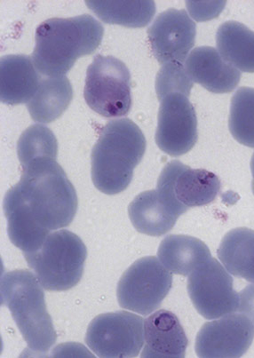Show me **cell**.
<instances>
[{"mask_svg":"<svg viewBox=\"0 0 254 358\" xmlns=\"http://www.w3.org/2000/svg\"><path fill=\"white\" fill-rule=\"evenodd\" d=\"M72 99L73 88L67 77L45 78L27 103L29 113L36 122L52 123L65 113Z\"/></svg>","mask_w":254,"mask_h":358,"instance_id":"d6986e66","label":"cell"},{"mask_svg":"<svg viewBox=\"0 0 254 358\" xmlns=\"http://www.w3.org/2000/svg\"><path fill=\"white\" fill-rule=\"evenodd\" d=\"M218 257L231 275L254 284V231L237 228L227 233Z\"/></svg>","mask_w":254,"mask_h":358,"instance_id":"44dd1931","label":"cell"},{"mask_svg":"<svg viewBox=\"0 0 254 358\" xmlns=\"http://www.w3.org/2000/svg\"><path fill=\"white\" fill-rule=\"evenodd\" d=\"M194 81L188 74L186 67L178 62H167L163 64L157 75L156 92L158 100L161 101L167 95L181 94L189 97Z\"/></svg>","mask_w":254,"mask_h":358,"instance_id":"d4e9b609","label":"cell"},{"mask_svg":"<svg viewBox=\"0 0 254 358\" xmlns=\"http://www.w3.org/2000/svg\"><path fill=\"white\" fill-rule=\"evenodd\" d=\"M1 304L11 311L28 349L42 356L48 353L55 344L57 334L36 275L25 269L3 274Z\"/></svg>","mask_w":254,"mask_h":358,"instance_id":"277c9868","label":"cell"},{"mask_svg":"<svg viewBox=\"0 0 254 358\" xmlns=\"http://www.w3.org/2000/svg\"><path fill=\"white\" fill-rule=\"evenodd\" d=\"M240 313L246 316L254 327V285H249L239 294Z\"/></svg>","mask_w":254,"mask_h":358,"instance_id":"484cf974","label":"cell"},{"mask_svg":"<svg viewBox=\"0 0 254 358\" xmlns=\"http://www.w3.org/2000/svg\"><path fill=\"white\" fill-rule=\"evenodd\" d=\"M17 154L22 167L38 159H55L58 156L57 139L48 127L32 124L22 134L17 143Z\"/></svg>","mask_w":254,"mask_h":358,"instance_id":"603a6c76","label":"cell"},{"mask_svg":"<svg viewBox=\"0 0 254 358\" xmlns=\"http://www.w3.org/2000/svg\"><path fill=\"white\" fill-rule=\"evenodd\" d=\"M45 290L67 291L81 280L87 249L75 233H50L37 251L23 254Z\"/></svg>","mask_w":254,"mask_h":358,"instance_id":"5b68a950","label":"cell"},{"mask_svg":"<svg viewBox=\"0 0 254 358\" xmlns=\"http://www.w3.org/2000/svg\"><path fill=\"white\" fill-rule=\"evenodd\" d=\"M143 357H184L188 338L173 312L160 310L144 320Z\"/></svg>","mask_w":254,"mask_h":358,"instance_id":"9a60e30c","label":"cell"},{"mask_svg":"<svg viewBox=\"0 0 254 358\" xmlns=\"http://www.w3.org/2000/svg\"><path fill=\"white\" fill-rule=\"evenodd\" d=\"M220 189V180L213 173L173 160L162 170L156 190L164 205L180 217L190 208L213 202Z\"/></svg>","mask_w":254,"mask_h":358,"instance_id":"52a82bcc","label":"cell"},{"mask_svg":"<svg viewBox=\"0 0 254 358\" xmlns=\"http://www.w3.org/2000/svg\"><path fill=\"white\" fill-rule=\"evenodd\" d=\"M29 55H9L0 60V99L3 103H28L38 90L41 77Z\"/></svg>","mask_w":254,"mask_h":358,"instance_id":"2e32d148","label":"cell"},{"mask_svg":"<svg viewBox=\"0 0 254 358\" xmlns=\"http://www.w3.org/2000/svg\"><path fill=\"white\" fill-rule=\"evenodd\" d=\"M253 338L254 327L248 318L232 313L204 324L195 348L199 357H240L249 350Z\"/></svg>","mask_w":254,"mask_h":358,"instance_id":"4fadbf2b","label":"cell"},{"mask_svg":"<svg viewBox=\"0 0 254 358\" xmlns=\"http://www.w3.org/2000/svg\"><path fill=\"white\" fill-rule=\"evenodd\" d=\"M251 169H252V173H253V192L254 194V153L252 157V160H251Z\"/></svg>","mask_w":254,"mask_h":358,"instance_id":"4316f807","label":"cell"},{"mask_svg":"<svg viewBox=\"0 0 254 358\" xmlns=\"http://www.w3.org/2000/svg\"><path fill=\"white\" fill-rule=\"evenodd\" d=\"M105 24L129 28H143L150 24L156 13L154 1H85Z\"/></svg>","mask_w":254,"mask_h":358,"instance_id":"7402d4cb","label":"cell"},{"mask_svg":"<svg viewBox=\"0 0 254 358\" xmlns=\"http://www.w3.org/2000/svg\"><path fill=\"white\" fill-rule=\"evenodd\" d=\"M84 97L88 106L102 117L127 116L133 103L127 65L114 57L95 55L87 68Z\"/></svg>","mask_w":254,"mask_h":358,"instance_id":"8992f818","label":"cell"},{"mask_svg":"<svg viewBox=\"0 0 254 358\" xmlns=\"http://www.w3.org/2000/svg\"><path fill=\"white\" fill-rule=\"evenodd\" d=\"M185 67L194 83L213 94L230 93L241 80V72L224 60L214 48H195L185 62Z\"/></svg>","mask_w":254,"mask_h":358,"instance_id":"5bb4252c","label":"cell"},{"mask_svg":"<svg viewBox=\"0 0 254 358\" xmlns=\"http://www.w3.org/2000/svg\"><path fill=\"white\" fill-rule=\"evenodd\" d=\"M143 131L129 118L111 120L101 130L91 154L92 180L101 192L117 195L130 185L146 151Z\"/></svg>","mask_w":254,"mask_h":358,"instance_id":"3957f363","label":"cell"},{"mask_svg":"<svg viewBox=\"0 0 254 358\" xmlns=\"http://www.w3.org/2000/svg\"><path fill=\"white\" fill-rule=\"evenodd\" d=\"M218 51L237 70L254 73V31L239 22H224L216 34Z\"/></svg>","mask_w":254,"mask_h":358,"instance_id":"ffe728a7","label":"cell"},{"mask_svg":"<svg viewBox=\"0 0 254 358\" xmlns=\"http://www.w3.org/2000/svg\"><path fill=\"white\" fill-rule=\"evenodd\" d=\"M85 343L100 357H136L144 344V320L127 311L99 315L89 324Z\"/></svg>","mask_w":254,"mask_h":358,"instance_id":"9c48e42d","label":"cell"},{"mask_svg":"<svg viewBox=\"0 0 254 358\" xmlns=\"http://www.w3.org/2000/svg\"><path fill=\"white\" fill-rule=\"evenodd\" d=\"M187 289L195 308L206 320L239 310V294L233 278L216 259H208L190 275Z\"/></svg>","mask_w":254,"mask_h":358,"instance_id":"30bf717a","label":"cell"},{"mask_svg":"<svg viewBox=\"0 0 254 358\" xmlns=\"http://www.w3.org/2000/svg\"><path fill=\"white\" fill-rule=\"evenodd\" d=\"M229 127L243 145L254 148V90L241 87L231 100Z\"/></svg>","mask_w":254,"mask_h":358,"instance_id":"cb8c5ba5","label":"cell"},{"mask_svg":"<svg viewBox=\"0 0 254 358\" xmlns=\"http://www.w3.org/2000/svg\"><path fill=\"white\" fill-rule=\"evenodd\" d=\"M196 34V24L187 12L174 8L161 13L148 29L151 51L161 64L186 62Z\"/></svg>","mask_w":254,"mask_h":358,"instance_id":"7c38bea8","label":"cell"},{"mask_svg":"<svg viewBox=\"0 0 254 358\" xmlns=\"http://www.w3.org/2000/svg\"><path fill=\"white\" fill-rule=\"evenodd\" d=\"M157 257L167 271L190 275L212 258L208 246L200 239L185 235H169L160 243Z\"/></svg>","mask_w":254,"mask_h":358,"instance_id":"e0dca14e","label":"cell"},{"mask_svg":"<svg viewBox=\"0 0 254 358\" xmlns=\"http://www.w3.org/2000/svg\"><path fill=\"white\" fill-rule=\"evenodd\" d=\"M173 285V275L154 256L137 259L122 275L118 284V303L143 316L160 307Z\"/></svg>","mask_w":254,"mask_h":358,"instance_id":"ba28073f","label":"cell"},{"mask_svg":"<svg viewBox=\"0 0 254 358\" xmlns=\"http://www.w3.org/2000/svg\"><path fill=\"white\" fill-rule=\"evenodd\" d=\"M104 34V26L90 15L46 20L36 29V70L49 78L65 76L78 59L100 47Z\"/></svg>","mask_w":254,"mask_h":358,"instance_id":"7a4b0ae2","label":"cell"},{"mask_svg":"<svg viewBox=\"0 0 254 358\" xmlns=\"http://www.w3.org/2000/svg\"><path fill=\"white\" fill-rule=\"evenodd\" d=\"M199 138L196 110L189 98L181 94L160 101L155 140L158 148L171 157H180L196 145Z\"/></svg>","mask_w":254,"mask_h":358,"instance_id":"8fae6325","label":"cell"},{"mask_svg":"<svg viewBox=\"0 0 254 358\" xmlns=\"http://www.w3.org/2000/svg\"><path fill=\"white\" fill-rule=\"evenodd\" d=\"M128 213L137 231L151 236L166 235L179 218L164 205L156 189L135 196L128 208Z\"/></svg>","mask_w":254,"mask_h":358,"instance_id":"ac0fdd59","label":"cell"},{"mask_svg":"<svg viewBox=\"0 0 254 358\" xmlns=\"http://www.w3.org/2000/svg\"><path fill=\"white\" fill-rule=\"evenodd\" d=\"M21 179L4 199L8 234L23 254L37 251L51 231L66 228L78 210L74 186L55 159L22 167Z\"/></svg>","mask_w":254,"mask_h":358,"instance_id":"6da1fadb","label":"cell"}]
</instances>
